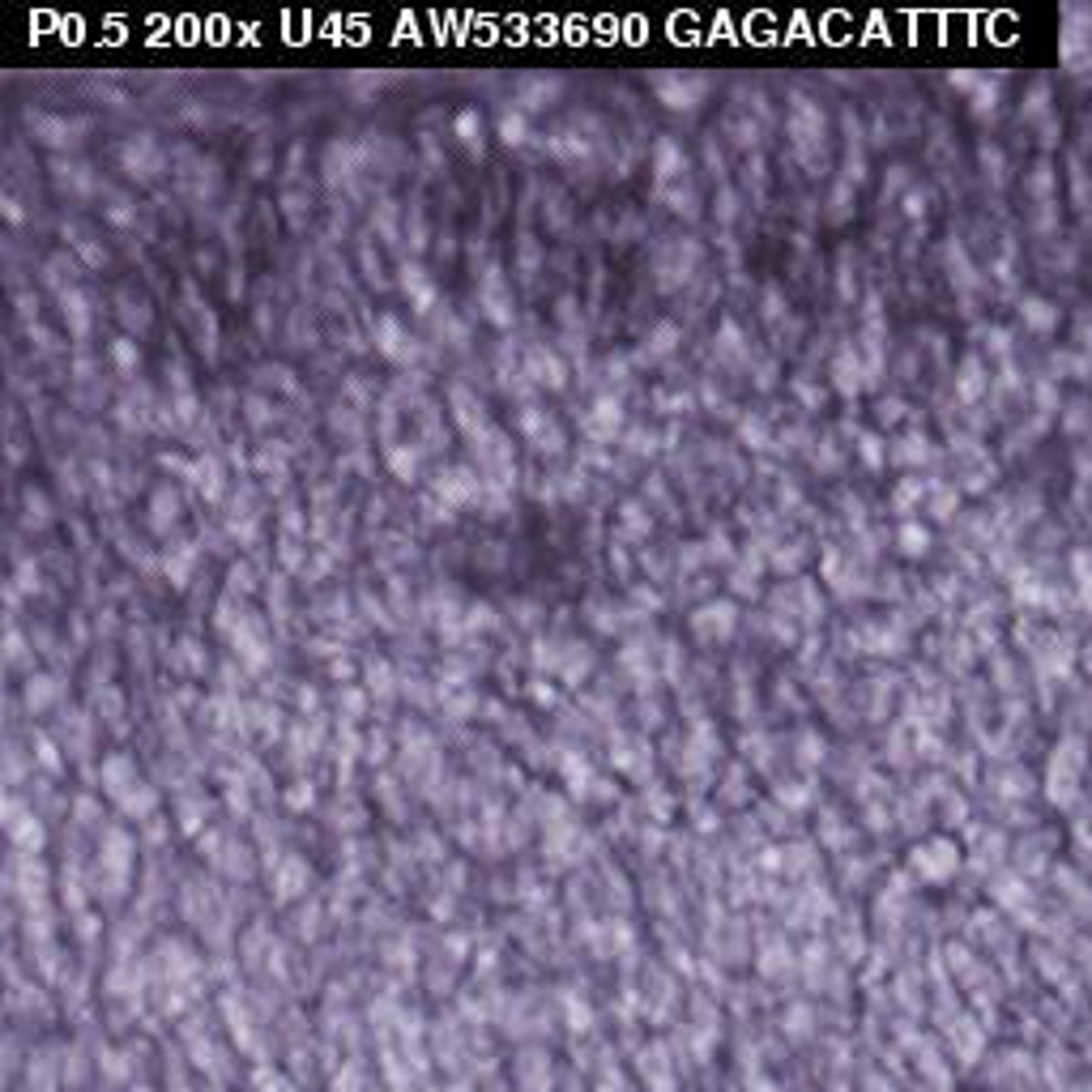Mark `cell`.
<instances>
[{
	"instance_id": "6da1fadb",
	"label": "cell",
	"mask_w": 1092,
	"mask_h": 1092,
	"mask_svg": "<svg viewBox=\"0 0 1092 1092\" xmlns=\"http://www.w3.org/2000/svg\"><path fill=\"white\" fill-rule=\"evenodd\" d=\"M1063 64L1071 73H1084L1092 64V13L1084 9H1066V30H1063Z\"/></svg>"
},
{
	"instance_id": "7a4b0ae2",
	"label": "cell",
	"mask_w": 1092,
	"mask_h": 1092,
	"mask_svg": "<svg viewBox=\"0 0 1092 1092\" xmlns=\"http://www.w3.org/2000/svg\"><path fill=\"white\" fill-rule=\"evenodd\" d=\"M653 85H657V99H662L666 107H674V112H692V107H700L704 90H708L704 77H678V73H657Z\"/></svg>"
},
{
	"instance_id": "3957f363",
	"label": "cell",
	"mask_w": 1092,
	"mask_h": 1092,
	"mask_svg": "<svg viewBox=\"0 0 1092 1092\" xmlns=\"http://www.w3.org/2000/svg\"><path fill=\"white\" fill-rule=\"evenodd\" d=\"M376 350L392 359V363H410L414 359V341L401 333V320L397 316H380L376 320Z\"/></svg>"
},
{
	"instance_id": "277c9868",
	"label": "cell",
	"mask_w": 1092,
	"mask_h": 1092,
	"mask_svg": "<svg viewBox=\"0 0 1092 1092\" xmlns=\"http://www.w3.org/2000/svg\"><path fill=\"white\" fill-rule=\"evenodd\" d=\"M120 163H124V171L133 175V180H150L154 171L163 167V158H158V145H154V137H133L124 150H120Z\"/></svg>"
},
{
	"instance_id": "5b68a950",
	"label": "cell",
	"mask_w": 1092,
	"mask_h": 1092,
	"mask_svg": "<svg viewBox=\"0 0 1092 1092\" xmlns=\"http://www.w3.org/2000/svg\"><path fill=\"white\" fill-rule=\"evenodd\" d=\"M30 133L43 145H69L85 133V120H64V115H30Z\"/></svg>"
},
{
	"instance_id": "8992f818",
	"label": "cell",
	"mask_w": 1092,
	"mask_h": 1092,
	"mask_svg": "<svg viewBox=\"0 0 1092 1092\" xmlns=\"http://www.w3.org/2000/svg\"><path fill=\"white\" fill-rule=\"evenodd\" d=\"M482 308L491 316V325H512V304H508V295H504L500 269H487V278H482Z\"/></svg>"
},
{
	"instance_id": "52a82bcc",
	"label": "cell",
	"mask_w": 1092,
	"mask_h": 1092,
	"mask_svg": "<svg viewBox=\"0 0 1092 1092\" xmlns=\"http://www.w3.org/2000/svg\"><path fill=\"white\" fill-rule=\"evenodd\" d=\"M401 290H406V299L414 304V311H431V304H436V286H431V278L422 274L419 265H401Z\"/></svg>"
},
{
	"instance_id": "ba28073f",
	"label": "cell",
	"mask_w": 1092,
	"mask_h": 1092,
	"mask_svg": "<svg viewBox=\"0 0 1092 1092\" xmlns=\"http://www.w3.org/2000/svg\"><path fill=\"white\" fill-rule=\"evenodd\" d=\"M436 491L444 504H470V500H478V478L470 470H449V474H440Z\"/></svg>"
},
{
	"instance_id": "9c48e42d",
	"label": "cell",
	"mask_w": 1092,
	"mask_h": 1092,
	"mask_svg": "<svg viewBox=\"0 0 1092 1092\" xmlns=\"http://www.w3.org/2000/svg\"><path fill=\"white\" fill-rule=\"evenodd\" d=\"M521 427H525V436H530V440H533V444H538V449H542V452H555V449H560V444H563L560 427H555V422L546 419L542 410H533V406H530V410H525V414H521Z\"/></svg>"
},
{
	"instance_id": "30bf717a",
	"label": "cell",
	"mask_w": 1092,
	"mask_h": 1092,
	"mask_svg": "<svg viewBox=\"0 0 1092 1092\" xmlns=\"http://www.w3.org/2000/svg\"><path fill=\"white\" fill-rule=\"evenodd\" d=\"M530 376L538 385H546V389H563V363L555 350H546V346H533L530 350Z\"/></svg>"
},
{
	"instance_id": "8fae6325",
	"label": "cell",
	"mask_w": 1092,
	"mask_h": 1092,
	"mask_svg": "<svg viewBox=\"0 0 1092 1092\" xmlns=\"http://www.w3.org/2000/svg\"><path fill=\"white\" fill-rule=\"evenodd\" d=\"M60 308H64V320H69V333L73 337H85L90 333V304H85L82 290H60Z\"/></svg>"
},
{
	"instance_id": "7c38bea8",
	"label": "cell",
	"mask_w": 1092,
	"mask_h": 1092,
	"mask_svg": "<svg viewBox=\"0 0 1092 1092\" xmlns=\"http://www.w3.org/2000/svg\"><path fill=\"white\" fill-rule=\"evenodd\" d=\"M832 376H837V389L845 392V397L862 392V385H867V376H862V363L854 359V350H840L837 363H832Z\"/></svg>"
},
{
	"instance_id": "4fadbf2b",
	"label": "cell",
	"mask_w": 1092,
	"mask_h": 1092,
	"mask_svg": "<svg viewBox=\"0 0 1092 1092\" xmlns=\"http://www.w3.org/2000/svg\"><path fill=\"white\" fill-rule=\"evenodd\" d=\"M184 299H188V308L196 311V325H201V350L214 355V341H218V320H214V311H205V304L196 299L193 286H184Z\"/></svg>"
},
{
	"instance_id": "5bb4252c",
	"label": "cell",
	"mask_w": 1092,
	"mask_h": 1092,
	"mask_svg": "<svg viewBox=\"0 0 1092 1092\" xmlns=\"http://www.w3.org/2000/svg\"><path fill=\"white\" fill-rule=\"evenodd\" d=\"M619 419H623V414H619V401H611V397H606V401H597V406H593L589 431H593L597 440H611V436L619 431Z\"/></svg>"
},
{
	"instance_id": "9a60e30c",
	"label": "cell",
	"mask_w": 1092,
	"mask_h": 1092,
	"mask_svg": "<svg viewBox=\"0 0 1092 1092\" xmlns=\"http://www.w3.org/2000/svg\"><path fill=\"white\" fill-rule=\"evenodd\" d=\"M1020 311H1024V320L1033 325L1037 333H1050V329L1059 325V308H1050V304H1045V299H1037V295H1033V299H1024Z\"/></svg>"
},
{
	"instance_id": "2e32d148",
	"label": "cell",
	"mask_w": 1092,
	"mask_h": 1092,
	"mask_svg": "<svg viewBox=\"0 0 1092 1092\" xmlns=\"http://www.w3.org/2000/svg\"><path fill=\"white\" fill-rule=\"evenodd\" d=\"M175 517H180V495L171 491V487H163L158 495H154V517H150V525L158 533H167V525H175Z\"/></svg>"
},
{
	"instance_id": "e0dca14e",
	"label": "cell",
	"mask_w": 1092,
	"mask_h": 1092,
	"mask_svg": "<svg viewBox=\"0 0 1092 1092\" xmlns=\"http://www.w3.org/2000/svg\"><path fill=\"white\" fill-rule=\"evenodd\" d=\"M981 389H986V376H981V359H973V355H969V359L960 363V385H956V392H960L964 401H978V392H981Z\"/></svg>"
},
{
	"instance_id": "ac0fdd59",
	"label": "cell",
	"mask_w": 1092,
	"mask_h": 1092,
	"mask_svg": "<svg viewBox=\"0 0 1092 1092\" xmlns=\"http://www.w3.org/2000/svg\"><path fill=\"white\" fill-rule=\"evenodd\" d=\"M64 235H69V244H73V248L85 256V265H103V260H107V253H103V248H99V244H94V239L85 235L82 226H69Z\"/></svg>"
},
{
	"instance_id": "d6986e66",
	"label": "cell",
	"mask_w": 1092,
	"mask_h": 1092,
	"mask_svg": "<svg viewBox=\"0 0 1092 1092\" xmlns=\"http://www.w3.org/2000/svg\"><path fill=\"white\" fill-rule=\"evenodd\" d=\"M457 133H461V141H465L474 154H482V120H478V112L457 115Z\"/></svg>"
},
{
	"instance_id": "ffe728a7",
	"label": "cell",
	"mask_w": 1092,
	"mask_h": 1092,
	"mask_svg": "<svg viewBox=\"0 0 1092 1092\" xmlns=\"http://www.w3.org/2000/svg\"><path fill=\"white\" fill-rule=\"evenodd\" d=\"M389 465L397 470V478H406V482H410V478L419 474V452H414V449H392L389 452Z\"/></svg>"
},
{
	"instance_id": "44dd1931",
	"label": "cell",
	"mask_w": 1092,
	"mask_h": 1092,
	"mask_svg": "<svg viewBox=\"0 0 1092 1092\" xmlns=\"http://www.w3.org/2000/svg\"><path fill=\"white\" fill-rule=\"evenodd\" d=\"M500 137H504L508 145H521V141H525V115H521V112H504V115H500Z\"/></svg>"
},
{
	"instance_id": "7402d4cb",
	"label": "cell",
	"mask_w": 1092,
	"mask_h": 1092,
	"mask_svg": "<svg viewBox=\"0 0 1092 1092\" xmlns=\"http://www.w3.org/2000/svg\"><path fill=\"white\" fill-rule=\"evenodd\" d=\"M674 337H678V329H674V325H657V333H653V346H644V355H671V350H674Z\"/></svg>"
},
{
	"instance_id": "603a6c76",
	"label": "cell",
	"mask_w": 1092,
	"mask_h": 1092,
	"mask_svg": "<svg viewBox=\"0 0 1092 1092\" xmlns=\"http://www.w3.org/2000/svg\"><path fill=\"white\" fill-rule=\"evenodd\" d=\"M112 359H115V363H120V367H124V371H133V367L141 363L137 346H133L128 337H120V341H115V346H112Z\"/></svg>"
},
{
	"instance_id": "cb8c5ba5",
	"label": "cell",
	"mask_w": 1092,
	"mask_h": 1092,
	"mask_svg": "<svg viewBox=\"0 0 1092 1092\" xmlns=\"http://www.w3.org/2000/svg\"><path fill=\"white\" fill-rule=\"evenodd\" d=\"M900 542H905L909 555H922L926 546H930V533L918 530V525H905V530H900Z\"/></svg>"
},
{
	"instance_id": "d4e9b609",
	"label": "cell",
	"mask_w": 1092,
	"mask_h": 1092,
	"mask_svg": "<svg viewBox=\"0 0 1092 1092\" xmlns=\"http://www.w3.org/2000/svg\"><path fill=\"white\" fill-rule=\"evenodd\" d=\"M188 563H193V542H184V546H180L175 555L167 551V572L175 576V585H180V576L188 572Z\"/></svg>"
},
{
	"instance_id": "484cf974",
	"label": "cell",
	"mask_w": 1092,
	"mask_h": 1092,
	"mask_svg": "<svg viewBox=\"0 0 1092 1092\" xmlns=\"http://www.w3.org/2000/svg\"><path fill=\"white\" fill-rule=\"evenodd\" d=\"M551 90H555V82H525V107H542L546 99H551Z\"/></svg>"
},
{
	"instance_id": "4316f807",
	"label": "cell",
	"mask_w": 1092,
	"mask_h": 1092,
	"mask_svg": "<svg viewBox=\"0 0 1092 1092\" xmlns=\"http://www.w3.org/2000/svg\"><path fill=\"white\" fill-rule=\"evenodd\" d=\"M858 449H862V457H867V465L870 470H879L888 457H883V449H879V440L875 436H858Z\"/></svg>"
},
{
	"instance_id": "83f0119b",
	"label": "cell",
	"mask_w": 1092,
	"mask_h": 1092,
	"mask_svg": "<svg viewBox=\"0 0 1092 1092\" xmlns=\"http://www.w3.org/2000/svg\"><path fill=\"white\" fill-rule=\"evenodd\" d=\"M900 410H905L900 401H883V406H879V419H883V422H897V419H900Z\"/></svg>"
},
{
	"instance_id": "f1b7e54d",
	"label": "cell",
	"mask_w": 1092,
	"mask_h": 1092,
	"mask_svg": "<svg viewBox=\"0 0 1092 1092\" xmlns=\"http://www.w3.org/2000/svg\"><path fill=\"white\" fill-rule=\"evenodd\" d=\"M1041 90H1045V82H1037V99H1041ZM1041 107H1045V103H1033V107H1029V112H1024V115H1037V112H1041Z\"/></svg>"
}]
</instances>
